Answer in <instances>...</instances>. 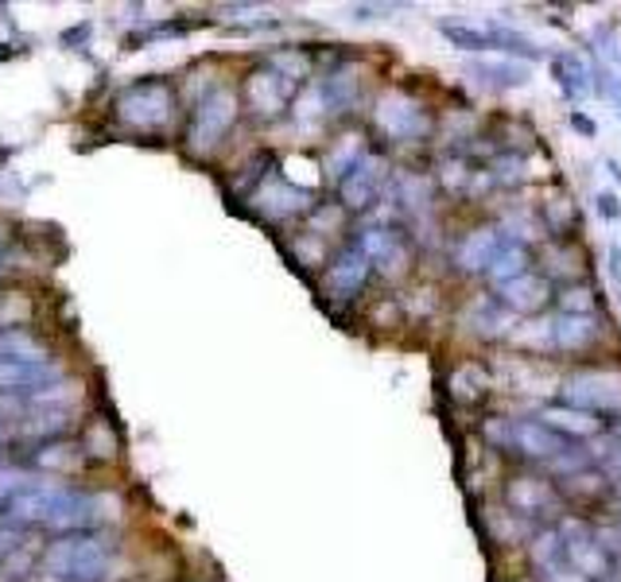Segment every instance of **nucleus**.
I'll use <instances>...</instances> for the list:
<instances>
[{
	"mask_svg": "<svg viewBox=\"0 0 621 582\" xmlns=\"http://www.w3.org/2000/svg\"><path fill=\"white\" fill-rule=\"evenodd\" d=\"M113 563V548L102 536H85V532H74V536L55 539L47 556H43V567L47 574L59 582H102L110 574Z\"/></svg>",
	"mask_w": 621,
	"mask_h": 582,
	"instance_id": "nucleus-1",
	"label": "nucleus"
},
{
	"mask_svg": "<svg viewBox=\"0 0 621 582\" xmlns=\"http://www.w3.org/2000/svg\"><path fill=\"white\" fill-rule=\"evenodd\" d=\"M175 113V94H171L168 82L160 78H148V82H133L128 90H120L117 97V117L125 120L128 129L152 132L163 129Z\"/></svg>",
	"mask_w": 621,
	"mask_h": 582,
	"instance_id": "nucleus-2",
	"label": "nucleus"
},
{
	"mask_svg": "<svg viewBox=\"0 0 621 582\" xmlns=\"http://www.w3.org/2000/svg\"><path fill=\"white\" fill-rule=\"evenodd\" d=\"M373 125L396 144H412V140H427L432 137V113L424 109V102H416L404 90H384L377 97L373 109Z\"/></svg>",
	"mask_w": 621,
	"mask_h": 582,
	"instance_id": "nucleus-3",
	"label": "nucleus"
},
{
	"mask_svg": "<svg viewBox=\"0 0 621 582\" xmlns=\"http://www.w3.org/2000/svg\"><path fill=\"white\" fill-rule=\"evenodd\" d=\"M238 120V94L230 86H218L198 102L195 117H191V137L187 144L195 152H214V148L226 140V132L233 129Z\"/></svg>",
	"mask_w": 621,
	"mask_h": 582,
	"instance_id": "nucleus-4",
	"label": "nucleus"
},
{
	"mask_svg": "<svg viewBox=\"0 0 621 582\" xmlns=\"http://www.w3.org/2000/svg\"><path fill=\"white\" fill-rule=\"evenodd\" d=\"M563 404L583 411H621V369H579L563 381Z\"/></svg>",
	"mask_w": 621,
	"mask_h": 582,
	"instance_id": "nucleus-5",
	"label": "nucleus"
},
{
	"mask_svg": "<svg viewBox=\"0 0 621 582\" xmlns=\"http://www.w3.org/2000/svg\"><path fill=\"white\" fill-rule=\"evenodd\" d=\"M560 539H563V551H567V563L583 574L587 582H606L610 579V556L606 548L598 544L595 528L583 521H563L560 524Z\"/></svg>",
	"mask_w": 621,
	"mask_h": 582,
	"instance_id": "nucleus-6",
	"label": "nucleus"
},
{
	"mask_svg": "<svg viewBox=\"0 0 621 582\" xmlns=\"http://www.w3.org/2000/svg\"><path fill=\"white\" fill-rule=\"evenodd\" d=\"M105 509H113L110 497L82 493V489H59V501H55V513H51V521H47V524L74 536V532L94 528V524L105 516Z\"/></svg>",
	"mask_w": 621,
	"mask_h": 582,
	"instance_id": "nucleus-7",
	"label": "nucleus"
},
{
	"mask_svg": "<svg viewBox=\"0 0 621 582\" xmlns=\"http://www.w3.org/2000/svg\"><path fill=\"white\" fill-rule=\"evenodd\" d=\"M505 505L517 516H548L560 509V493L552 489V481L532 478V474H520L505 486Z\"/></svg>",
	"mask_w": 621,
	"mask_h": 582,
	"instance_id": "nucleus-8",
	"label": "nucleus"
},
{
	"mask_svg": "<svg viewBox=\"0 0 621 582\" xmlns=\"http://www.w3.org/2000/svg\"><path fill=\"white\" fill-rule=\"evenodd\" d=\"M253 206H256V214L273 218V222H284V218L303 214L307 206H311V195L288 179H268L253 190Z\"/></svg>",
	"mask_w": 621,
	"mask_h": 582,
	"instance_id": "nucleus-9",
	"label": "nucleus"
},
{
	"mask_svg": "<svg viewBox=\"0 0 621 582\" xmlns=\"http://www.w3.org/2000/svg\"><path fill=\"white\" fill-rule=\"evenodd\" d=\"M505 233L494 230V225H478V230H470L467 237L459 241V248H455V265L462 268V272H490L497 260V253L505 248Z\"/></svg>",
	"mask_w": 621,
	"mask_h": 582,
	"instance_id": "nucleus-10",
	"label": "nucleus"
},
{
	"mask_svg": "<svg viewBox=\"0 0 621 582\" xmlns=\"http://www.w3.org/2000/svg\"><path fill=\"white\" fill-rule=\"evenodd\" d=\"M513 446H517L525 458H537V463H555L563 451H571L567 439L540 420H517L513 423Z\"/></svg>",
	"mask_w": 621,
	"mask_h": 582,
	"instance_id": "nucleus-11",
	"label": "nucleus"
},
{
	"mask_svg": "<svg viewBox=\"0 0 621 582\" xmlns=\"http://www.w3.org/2000/svg\"><path fill=\"white\" fill-rule=\"evenodd\" d=\"M369 268H373V260H369L358 245H349L346 253L334 260V265H326V276H323L326 291H331V295H338V300L358 295L361 283L369 280Z\"/></svg>",
	"mask_w": 621,
	"mask_h": 582,
	"instance_id": "nucleus-12",
	"label": "nucleus"
},
{
	"mask_svg": "<svg viewBox=\"0 0 621 582\" xmlns=\"http://www.w3.org/2000/svg\"><path fill=\"white\" fill-rule=\"evenodd\" d=\"M59 377V365L51 358L39 361H4L0 365V393H43Z\"/></svg>",
	"mask_w": 621,
	"mask_h": 582,
	"instance_id": "nucleus-13",
	"label": "nucleus"
},
{
	"mask_svg": "<svg viewBox=\"0 0 621 582\" xmlns=\"http://www.w3.org/2000/svg\"><path fill=\"white\" fill-rule=\"evenodd\" d=\"M245 94H249L253 113H261V117H280V113L288 109L291 82L276 74V70H256V74H249Z\"/></svg>",
	"mask_w": 621,
	"mask_h": 582,
	"instance_id": "nucleus-14",
	"label": "nucleus"
},
{
	"mask_svg": "<svg viewBox=\"0 0 621 582\" xmlns=\"http://www.w3.org/2000/svg\"><path fill=\"white\" fill-rule=\"evenodd\" d=\"M381 179H384V160H377V155H361L358 167L342 179V206H346V210H366V206L373 202Z\"/></svg>",
	"mask_w": 621,
	"mask_h": 582,
	"instance_id": "nucleus-15",
	"label": "nucleus"
},
{
	"mask_svg": "<svg viewBox=\"0 0 621 582\" xmlns=\"http://www.w3.org/2000/svg\"><path fill=\"white\" fill-rule=\"evenodd\" d=\"M467 323L478 338H505L513 335V311L505 307L502 300H490V295H478L474 303L467 307Z\"/></svg>",
	"mask_w": 621,
	"mask_h": 582,
	"instance_id": "nucleus-16",
	"label": "nucleus"
},
{
	"mask_svg": "<svg viewBox=\"0 0 621 582\" xmlns=\"http://www.w3.org/2000/svg\"><path fill=\"white\" fill-rule=\"evenodd\" d=\"M540 423H548L552 431H560L563 439H595L598 428H602L595 411L571 408V404H548V408L540 411Z\"/></svg>",
	"mask_w": 621,
	"mask_h": 582,
	"instance_id": "nucleus-17",
	"label": "nucleus"
},
{
	"mask_svg": "<svg viewBox=\"0 0 621 582\" xmlns=\"http://www.w3.org/2000/svg\"><path fill=\"white\" fill-rule=\"evenodd\" d=\"M59 489L62 486H27L9 505V516L16 524H47L55 513V501H59Z\"/></svg>",
	"mask_w": 621,
	"mask_h": 582,
	"instance_id": "nucleus-18",
	"label": "nucleus"
},
{
	"mask_svg": "<svg viewBox=\"0 0 621 582\" xmlns=\"http://www.w3.org/2000/svg\"><path fill=\"white\" fill-rule=\"evenodd\" d=\"M502 303L509 311H520V315H532V311H540L548 300H552V291H548V280L544 276H520V280L513 283H502Z\"/></svg>",
	"mask_w": 621,
	"mask_h": 582,
	"instance_id": "nucleus-19",
	"label": "nucleus"
},
{
	"mask_svg": "<svg viewBox=\"0 0 621 582\" xmlns=\"http://www.w3.org/2000/svg\"><path fill=\"white\" fill-rule=\"evenodd\" d=\"M555 346L560 350H587L602 338V318L598 315H560L552 323Z\"/></svg>",
	"mask_w": 621,
	"mask_h": 582,
	"instance_id": "nucleus-20",
	"label": "nucleus"
},
{
	"mask_svg": "<svg viewBox=\"0 0 621 582\" xmlns=\"http://www.w3.org/2000/svg\"><path fill=\"white\" fill-rule=\"evenodd\" d=\"M532 563H537L540 574H555L567 567V551H563V539H560V528H544L532 536V548H528Z\"/></svg>",
	"mask_w": 621,
	"mask_h": 582,
	"instance_id": "nucleus-21",
	"label": "nucleus"
},
{
	"mask_svg": "<svg viewBox=\"0 0 621 582\" xmlns=\"http://www.w3.org/2000/svg\"><path fill=\"white\" fill-rule=\"evenodd\" d=\"M555 78H560L563 94H567L571 102H579V97L590 94V86H595V74H590V67L579 55H560V59H555Z\"/></svg>",
	"mask_w": 621,
	"mask_h": 582,
	"instance_id": "nucleus-22",
	"label": "nucleus"
},
{
	"mask_svg": "<svg viewBox=\"0 0 621 582\" xmlns=\"http://www.w3.org/2000/svg\"><path fill=\"white\" fill-rule=\"evenodd\" d=\"M485 276H490L497 288H502V283L520 280V276H528V248L520 245V241H505V248L497 253L494 268H490Z\"/></svg>",
	"mask_w": 621,
	"mask_h": 582,
	"instance_id": "nucleus-23",
	"label": "nucleus"
},
{
	"mask_svg": "<svg viewBox=\"0 0 621 582\" xmlns=\"http://www.w3.org/2000/svg\"><path fill=\"white\" fill-rule=\"evenodd\" d=\"M540 265H544V272L555 276V280H579V272H583L579 253H575V248H567L563 241L540 248Z\"/></svg>",
	"mask_w": 621,
	"mask_h": 582,
	"instance_id": "nucleus-24",
	"label": "nucleus"
},
{
	"mask_svg": "<svg viewBox=\"0 0 621 582\" xmlns=\"http://www.w3.org/2000/svg\"><path fill=\"white\" fill-rule=\"evenodd\" d=\"M447 385H451V396H455V400L474 404V400H482V396H485V388H490V377H485V369H482V365L467 361V365L455 369Z\"/></svg>",
	"mask_w": 621,
	"mask_h": 582,
	"instance_id": "nucleus-25",
	"label": "nucleus"
},
{
	"mask_svg": "<svg viewBox=\"0 0 621 582\" xmlns=\"http://www.w3.org/2000/svg\"><path fill=\"white\" fill-rule=\"evenodd\" d=\"M474 70L478 78H485L490 86H497V90H517V86H525L528 82V67L525 62H474Z\"/></svg>",
	"mask_w": 621,
	"mask_h": 582,
	"instance_id": "nucleus-26",
	"label": "nucleus"
},
{
	"mask_svg": "<svg viewBox=\"0 0 621 582\" xmlns=\"http://www.w3.org/2000/svg\"><path fill=\"white\" fill-rule=\"evenodd\" d=\"M439 32L447 35L455 47H462V51H497L485 27H467V24H451V20H439Z\"/></svg>",
	"mask_w": 621,
	"mask_h": 582,
	"instance_id": "nucleus-27",
	"label": "nucleus"
},
{
	"mask_svg": "<svg viewBox=\"0 0 621 582\" xmlns=\"http://www.w3.org/2000/svg\"><path fill=\"white\" fill-rule=\"evenodd\" d=\"M39 358H47V353H43V346L32 335H20V330H4L0 335V365L4 361H39Z\"/></svg>",
	"mask_w": 621,
	"mask_h": 582,
	"instance_id": "nucleus-28",
	"label": "nucleus"
},
{
	"mask_svg": "<svg viewBox=\"0 0 621 582\" xmlns=\"http://www.w3.org/2000/svg\"><path fill=\"white\" fill-rule=\"evenodd\" d=\"M67 423L70 420H67V411L62 408H43V404H32V416H27L24 431L35 439H51V435H59Z\"/></svg>",
	"mask_w": 621,
	"mask_h": 582,
	"instance_id": "nucleus-29",
	"label": "nucleus"
},
{
	"mask_svg": "<svg viewBox=\"0 0 621 582\" xmlns=\"http://www.w3.org/2000/svg\"><path fill=\"white\" fill-rule=\"evenodd\" d=\"M361 155H366L361 152V137H342L338 144H334V152L326 155V172L346 179V175L361 163Z\"/></svg>",
	"mask_w": 621,
	"mask_h": 582,
	"instance_id": "nucleus-30",
	"label": "nucleus"
},
{
	"mask_svg": "<svg viewBox=\"0 0 621 582\" xmlns=\"http://www.w3.org/2000/svg\"><path fill=\"white\" fill-rule=\"evenodd\" d=\"M563 489H567L571 497H583V501H590V497H602L606 493V478L595 470H579L571 474L567 481H563Z\"/></svg>",
	"mask_w": 621,
	"mask_h": 582,
	"instance_id": "nucleus-31",
	"label": "nucleus"
},
{
	"mask_svg": "<svg viewBox=\"0 0 621 582\" xmlns=\"http://www.w3.org/2000/svg\"><path fill=\"white\" fill-rule=\"evenodd\" d=\"M560 307L563 315H595V291L583 288V283H571V288H563Z\"/></svg>",
	"mask_w": 621,
	"mask_h": 582,
	"instance_id": "nucleus-32",
	"label": "nucleus"
},
{
	"mask_svg": "<svg viewBox=\"0 0 621 582\" xmlns=\"http://www.w3.org/2000/svg\"><path fill=\"white\" fill-rule=\"evenodd\" d=\"M485 528L494 532L497 539H505V544H513V539H525V536H528V524H525V521L513 524L509 513H505V516H502V513H485Z\"/></svg>",
	"mask_w": 621,
	"mask_h": 582,
	"instance_id": "nucleus-33",
	"label": "nucleus"
},
{
	"mask_svg": "<svg viewBox=\"0 0 621 582\" xmlns=\"http://www.w3.org/2000/svg\"><path fill=\"white\" fill-rule=\"evenodd\" d=\"M273 67H276V74H280V78H307V74H311V59H307V55H299V51L273 55Z\"/></svg>",
	"mask_w": 621,
	"mask_h": 582,
	"instance_id": "nucleus-34",
	"label": "nucleus"
},
{
	"mask_svg": "<svg viewBox=\"0 0 621 582\" xmlns=\"http://www.w3.org/2000/svg\"><path fill=\"white\" fill-rule=\"evenodd\" d=\"M544 214H548V222H552V230L563 233V230L571 225V218H575V210H571V198L552 195V198L544 202Z\"/></svg>",
	"mask_w": 621,
	"mask_h": 582,
	"instance_id": "nucleus-35",
	"label": "nucleus"
},
{
	"mask_svg": "<svg viewBox=\"0 0 621 582\" xmlns=\"http://www.w3.org/2000/svg\"><path fill=\"white\" fill-rule=\"evenodd\" d=\"M32 486L27 481V474H20V470H0V505H12L24 489Z\"/></svg>",
	"mask_w": 621,
	"mask_h": 582,
	"instance_id": "nucleus-36",
	"label": "nucleus"
},
{
	"mask_svg": "<svg viewBox=\"0 0 621 582\" xmlns=\"http://www.w3.org/2000/svg\"><path fill=\"white\" fill-rule=\"evenodd\" d=\"M296 257H299V265H307V268H315V265H323V241H319V233L315 237H299L296 241Z\"/></svg>",
	"mask_w": 621,
	"mask_h": 582,
	"instance_id": "nucleus-37",
	"label": "nucleus"
},
{
	"mask_svg": "<svg viewBox=\"0 0 621 582\" xmlns=\"http://www.w3.org/2000/svg\"><path fill=\"white\" fill-rule=\"evenodd\" d=\"M404 202L416 206V210H424V206L432 202V183H427L424 175H412V179L404 183Z\"/></svg>",
	"mask_w": 621,
	"mask_h": 582,
	"instance_id": "nucleus-38",
	"label": "nucleus"
},
{
	"mask_svg": "<svg viewBox=\"0 0 621 582\" xmlns=\"http://www.w3.org/2000/svg\"><path fill=\"white\" fill-rule=\"evenodd\" d=\"M598 94H606L613 105H618V117H621V74H613V70L598 67V78H595Z\"/></svg>",
	"mask_w": 621,
	"mask_h": 582,
	"instance_id": "nucleus-39",
	"label": "nucleus"
},
{
	"mask_svg": "<svg viewBox=\"0 0 621 582\" xmlns=\"http://www.w3.org/2000/svg\"><path fill=\"white\" fill-rule=\"evenodd\" d=\"M35 466H43V470H59V466H70V446H47V451L35 454Z\"/></svg>",
	"mask_w": 621,
	"mask_h": 582,
	"instance_id": "nucleus-40",
	"label": "nucleus"
},
{
	"mask_svg": "<svg viewBox=\"0 0 621 582\" xmlns=\"http://www.w3.org/2000/svg\"><path fill=\"white\" fill-rule=\"evenodd\" d=\"M342 222H346V206H326V210H319L315 214V230H342Z\"/></svg>",
	"mask_w": 621,
	"mask_h": 582,
	"instance_id": "nucleus-41",
	"label": "nucleus"
},
{
	"mask_svg": "<svg viewBox=\"0 0 621 582\" xmlns=\"http://www.w3.org/2000/svg\"><path fill=\"white\" fill-rule=\"evenodd\" d=\"M595 206H598V214H602L606 222H618V218H621L618 195H610V190H598V195H595Z\"/></svg>",
	"mask_w": 621,
	"mask_h": 582,
	"instance_id": "nucleus-42",
	"label": "nucleus"
},
{
	"mask_svg": "<svg viewBox=\"0 0 621 582\" xmlns=\"http://www.w3.org/2000/svg\"><path fill=\"white\" fill-rule=\"evenodd\" d=\"M12 416H20V404L0 400V439H9L12 428H16V420H12Z\"/></svg>",
	"mask_w": 621,
	"mask_h": 582,
	"instance_id": "nucleus-43",
	"label": "nucleus"
},
{
	"mask_svg": "<svg viewBox=\"0 0 621 582\" xmlns=\"http://www.w3.org/2000/svg\"><path fill=\"white\" fill-rule=\"evenodd\" d=\"M485 435H490V439H494V443H513V423H505V428H502V420H490V423H485Z\"/></svg>",
	"mask_w": 621,
	"mask_h": 582,
	"instance_id": "nucleus-44",
	"label": "nucleus"
},
{
	"mask_svg": "<svg viewBox=\"0 0 621 582\" xmlns=\"http://www.w3.org/2000/svg\"><path fill=\"white\" fill-rule=\"evenodd\" d=\"M544 582H587V579H583V574L579 571H575V567H563V571H555V574H544Z\"/></svg>",
	"mask_w": 621,
	"mask_h": 582,
	"instance_id": "nucleus-45",
	"label": "nucleus"
},
{
	"mask_svg": "<svg viewBox=\"0 0 621 582\" xmlns=\"http://www.w3.org/2000/svg\"><path fill=\"white\" fill-rule=\"evenodd\" d=\"M16 551V532L12 528H0V559H9Z\"/></svg>",
	"mask_w": 621,
	"mask_h": 582,
	"instance_id": "nucleus-46",
	"label": "nucleus"
},
{
	"mask_svg": "<svg viewBox=\"0 0 621 582\" xmlns=\"http://www.w3.org/2000/svg\"><path fill=\"white\" fill-rule=\"evenodd\" d=\"M610 272L613 280H621V248H610Z\"/></svg>",
	"mask_w": 621,
	"mask_h": 582,
	"instance_id": "nucleus-47",
	"label": "nucleus"
},
{
	"mask_svg": "<svg viewBox=\"0 0 621 582\" xmlns=\"http://www.w3.org/2000/svg\"><path fill=\"white\" fill-rule=\"evenodd\" d=\"M571 120H575V129H579V132H587V137H595V132H598L587 117H579V113H575V117H571Z\"/></svg>",
	"mask_w": 621,
	"mask_h": 582,
	"instance_id": "nucleus-48",
	"label": "nucleus"
},
{
	"mask_svg": "<svg viewBox=\"0 0 621 582\" xmlns=\"http://www.w3.org/2000/svg\"><path fill=\"white\" fill-rule=\"evenodd\" d=\"M4 245H9V237H4V230H0V272H4Z\"/></svg>",
	"mask_w": 621,
	"mask_h": 582,
	"instance_id": "nucleus-49",
	"label": "nucleus"
},
{
	"mask_svg": "<svg viewBox=\"0 0 621 582\" xmlns=\"http://www.w3.org/2000/svg\"><path fill=\"white\" fill-rule=\"evenodd\" d=\"M606 167H610V175H613V183H621V172H618V163H613V160H606Z\"/></svg>",
	"mask_w": 621,
	"mask_h": 582,
	"instance_id": "nucleus-50",
	"label": "nucleus"
},
{
	"mask_svg": "<svg viewBox=\"0 0 621 582\" xmlns=\"http://www.w3.org/2000/svg\"><path fill=\"white\" fill-rule=\"evenodd\" d=\"M610 463H613V466H618V470H621V446H618V451H610Z\"/></svg>",
	"mask_w": 621,
	"mask_h": 582,
	"instance_id": "nucleus-51",
	"label": "nucleus"
},
{
	"mask_svg": "<svg viewBox=\"0 0 621 582\" xmlns=\"http://www.w3.org/2000/svg\"><path fill=\"white\" fill-rule=\"evenodd\" d=\"M613 435L621 439V411H618V420H613Z\"/></svg>",
	"mask_w": 621,
	"mask_h": 582,
	"instance_id": "nucleus-52",
	"label": "nucleus"
},
{
	"mask_svg": "<svg viewBox=\"0 0 621 582\" xmlns=\"http://www.w3.org/2000/svg\"><path fill=\"white\" fill-rule=\"evenodd\" d=\"M513 582H537V579H513Z\"/></svg>",
	"mask_w": 621,
	"mask_h": 582,
	"instance_id": "nucleus-53",
	"label": "nucleus"
},
{
	"mask_svg": "<svg viewBox=\"0 0 621 582\" xmlns=\"http://www.w3.org/2000/svg\"><path fill=\"white\" fill-rule=\"evenodd\" d=\"M606 582H618V579H606Z\"/></svg>",
	"mask_w": 621,
	"mask_h": 582,
	"instance_id": "nucleus-54",
	"label": "nucleus"
}]
</instances>
